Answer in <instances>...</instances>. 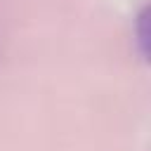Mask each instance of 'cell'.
<instances>
[{
	"label": "cell",
	"mask_w": 151,
	"mask_h": 151,
	"mask_svg": "<svg viewBox=\"0 0 151 151\" xmlns=\"http://www.w3.org/2000/svg\"><path fill=\"white\" fill-rule=\"evenodd\" d=\"M151 14H149V5H144L137 14V21H134V35H137V47L142 52L144 59H149V52H151Z\"/></svg>",
	"instance_id": "1"
}]
</instances>
